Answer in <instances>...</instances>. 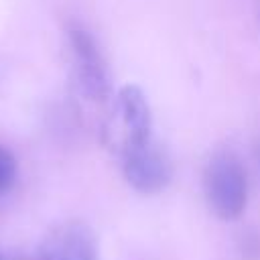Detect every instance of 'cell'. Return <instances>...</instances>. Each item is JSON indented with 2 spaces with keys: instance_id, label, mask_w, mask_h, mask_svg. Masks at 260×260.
I'll list each match as a JSON object with an SVG mask.
<instances>
[{
  "instance_id": "obj_6",
  "label": "cell",
  "mask_w": 260,
  "mask_h": 260,
  "mask_svg": "<svg viewBox=\"0 0 260 260\" xmlns=\"http://www.w3.org/2000/svg\"><path fill=\"white\" fill-rule=\"evenodd\" d=\"M16 179V160L8 148L0 144V195L6 193Z\"/></svg>"
},
{
  "instance_id": "obj_4",
  "label": "cell",
  "mask_w": 260,
  "mask_h": 260,
  "mask_svg": "<svg viewBox=\"0 0 260 260\" xmlns=\"http://www.w3.org/2000/svg\"><path fill=\"white\" fill-rule=\"evenodd\" d=\"M69 43L71 51L75 57V69H77V79L83 89V93L91 100H106L110 93V83H108V71L104 65V59L98 51L95 41L91 35L81 28V26H71L69 28Z\"/></svg>"
},
{
  "instance_id": "obj_2",
  "label": "cell",
  "mask_w": 260,
  "mask_h": 260,
  "mask_svg": "<svg viewBox=\"0 0 260 260\" xmlns=\"http://www.w3.org/2000/svg\"><path fill=\"white\" fill-rule=\"evenodd\" d=\"M122 169L128 185L144 195L162 191L173 177L169 156L152 142V138L128 140L122 154Z\"/></svg>"
},
{
  "instance_id": "obj_9",
  "label": "cell",
  "mask_w": 260,
  "mask_h": 260,
  "mask_svg": "<svg viewBox=\"0 0 260 260\" xmlns=\"http://www.w3.org/2000/svg\"><path fill=\"white\" fill-rule=\"evenodd\" d=\"M0 260H2V256H0Z\"/></svg>"
},
{
  "instance_id": "obj_1",
  "label": "cell",
  "mask_w": 260,
  "mask_h": 260,
  "mask_svg": "<svg viewBox=\"0 0 260 260\" xmlns=\"http://www.w3.org/2000/svg\"><path fill=\"white\" fill-rule=\"evenodd\" d=\"M203 187L207 203L219 219L232 221L244 213L248 201V181L244 167L234 154L221 152L209 160Z\"/></svg>"
},
{
  "instance_id": "obj_3",
  "label": "cell",
  "mask_w": 260,
  "mask_h": 260,
  "mask_svg": "<svg viewBox=\"0 0 260 260\" xmlns=\"http://www.w3.org/2000/svg\"><path fill=\"white\" fill-rule=\"evenodd\" d=\"M37 260H100L95 234L79 219L63 221L43 238Z\"/></svg>"
},
{
  "instance_id": "obj_5",
  "label": "cell",
  "mask_w": 260,
  "mask_h": 260,
  "mask_svg": "<svg viewBox=\"0 0 260 260\" xmlns=\"http://www.w3.org/2000/svg\"><path fill=\"white\" fill-rule=\"evenodd\" d=\"M118 104H120L124 124L130 132L128 140L150 138V110L144 93L134 85H126L118 95Z\"/></svg>"
},
{
  "instance_id": "obj_8",
  "label": "cell",
  "mask_w": 260,
  "mask_h": 260,
  "mask_svg": "<svg viewBox=\"0 0 260 260\" xmlns=\"http://www.w3.org/2000/svg\"><path fill=\"white\" fill-rule=\"evenodd\" d=\"M258 156H260V148H258Z\"/></svg>"
},
{
  "instance_id": "obj_7",
  "label": "cell",
  "mask_w": 260,
  "mask_h": 260,
  "mask_svg": "<svg viewBox=\"0 0 260 260\" xmlns=\"http://www.w3.org/2000/svg\"><path fill=\"white\" fill-rule=\"evenodd\" d=\"M2 260H37V258H28V256H10V258H2Z\"/></svg>"
}]
</instances>
